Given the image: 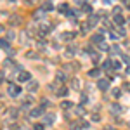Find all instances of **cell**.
<instances>
[{"label": "cell", "mask_w": 130, "mask_h": 130, "mask_svg": "<svg viewBox=\"0 0 130 130\" xmlns=\"http://www.w3.org/2000/svg\"><path fill=\"white\" fill-rule=\"evenodd\" d=\"M7 115L10 116V120L14 121L16 118H18V116H19V109H18V108H14V106H10L9 109H7Z\"/></svg>", "instance_id": "obj_11"}, {"label": "cell", "mask_w": 130, "mask_h": 130, "mask_svg": "<svg viewBox=\"0 0 130 130\" xmlns=\"http://www.w3.org/2000/svg\"><path fill=\"white\" fill-rule=\"evenodd\" d=\"M57 10H59L61 14H66V16H70V7H68V4H64V2H62V4H59V5H57Z\"/></svg>", "instance_id": "obj_12"}, {"label": "cell", "mask_w": 130, "mask_h": 130, "mask_svg": "<svg viewBox=\"0 0 130 130\" xmlns=\"http://www.w3.org/2000/svg\"><path fill=\"white\" fill-rule=\"evenodd\" d=\"M4 82V73H0V83Z\"/></svg>", "instance_id": "obj_54"}, {"label": "cell", "mask_w": 130, "mask_h": 130, "mask_svg": "<svg viewBox=\"0 0 130 130\" xmlns=\"http://www.w3.org/2000/svg\"><path fill=\"white\" fill-rule=\"evenodd\" d=\"M73 106H75V104H73V102H71V101H62V102H61V108H62V109H64V111L71 109V108H73Z\"/></svg>", "instance_id": "obj_19"}, {"label": "cell", "mask_w": 130, "mask_h": 130, "mask_svg": "<svg viewBox=\"0 0 130 130\" xmlns=\"http://www.w3.org/2000/svg\"><path fill=\"white\" fill-rule=\"evenodd\" d=\"M35 2H37V0H24V4H26V5H33Z\"/></svg>", "instance_id": "obj_47"}, {"label": "cell", "mask_w": 130, "mask_h": 130, "mask_svg": "<svg viewBox=\"0 0 130 130\" xmlns=\"http://www.w3.org/2000/svg\"><path fill=\"white\" fill-rule=\"evenodd\" d=\"M73 37H76V33H73V31H64V33H61V40L62 42H70L73 40Z\"/></svg>", "instance_id": "obj_10"}, {"label": "cell", "mask_w": 130, "mask_h": 130, "mask_svg": "<svg viewBox=\"0 0 130 130\" xmlns=\"http://www.w3.org/2000/svg\"><path fill=\"white\" fill-rule=\"evenodd\" d=\"M26 57H30V59H37V57H38V54H37V52H33V50H30V52H26Z\"/></svg>", "instance_id": "obj_30"}, {"label": "cell", "mask_w": 130, "mask_h": 130, "mask_svg": "<svg viewBox=\"0 0 130 130\" xmlns=\"http://www.w3.org/2000/svg\"><path fill=\"white\" fill-rule=\"evenodd\" d=\"M102 70H113V61L111 59H106V61H102Z\"/></svg>", "instance_id": "obj_21"}, {"label": "cell", "mask_w": 130, "mask_h": 130, "mask_svg": "<svg viewBox=\"0 0 130 130\" xmlns=\"http://www.w3.org/2000/svg\"><path fill=\"white\" fill-rule=\"evenodd\" d=\"M40 9L43 10L45 14H47V12H50V10H54V4H52L50 0H45V2H43V4L40 5Z\"/></svg>", "instance_id": "obj_8"}, {"label": "cell", "mask_w": 130, "mask_h": 130, "mask_svg": "<svg viewBox=\"0 0 130 130\" xmlns=\"http://www.w3.org/2000/svg\"><path fill=\"white\" fill-rule=\"evenodd\" d=\"M111 94H113V97H116V99H118V97L121 95V90L120 89H113V90H111Z\"/></svg>", "instance_id": "obj_31"}, {"label": "cell", "mask_w": 130, "mask_h": 130, "mask_svg": "<svg viewBox=\"0 0 130 130\" xmlns=\"http://www.w3.org/2000/svg\"><path fill=\"white\" fill-rule=\"evenodd\" d=\"M33 130H43V125H42V123H37V125L33 127Z\"/></svg>", "instance_id": "obj_41"}, {"label": "cell", "mask_w": 130, "mask_h": 130, "mask_svg": "<svg viewBox=\"0 0 130 130\" xmlns=\"http://www.w3.org/2000/svg\"><path fill=\"white\" fill-rule=\"evenodd\" d=\"M76 45H68V47H66V54H68V56H75V54H76Z\"/></svg>", "instance_id": "obj_23"}, {"label": "cell", "mask_w": 130, "mask_h": 130, "mask_svg": "<svg viewBox=\"0 0 130 130\" xmlns=\"http://www.w3.org/2000/svg\"><path fill=\"white\" fill-rule=\"evenodd\" d=\"M76 113H78V115H83V113H85V109H83L82 106H78V108H76Z\"/></svg>", "instance_id": "obj_45"}, {"label": "cell", "mask_w": 130, "mask_h": 130, "mask_svg": "<svg viewBox=\"0 0 130 130\" xmlns=\"http://www.w3.org/2000/svg\"><path fill=\"white\" fill-rule=\"evenodd\" d=\"M19 82H23V83L31 82V73H30V71H21V73H19Z\"/></svg>", "instance_id": "obj_9"}, {"label": "cell", "mask_w": 130, "mask_h": 130, "mask_svg": "<svg viewBox=\"0 0 130 130\" xmlns=\"http://www.w3.org/2000/svg\"><path fill=\"white\" fill-rule=\"evenodd\" d=\"M43 18H45V12H43L42 9H38V10L33 12V19H43Z\"/></svg>", "instance_id": "obj_20"}, {"label": "cell", "mask_w": 130, "mask_h": 130, "mask_svg": "<svg viewBox=\"0 0 130 130\" xmlns=\"http://www.w3.org/2000/svg\"><path fill=\"white\" fill-rule=\"evenodd\" d=\"M118 35H120V37H125V35H127V30H125L123 26H120V28H118Z\"/></svg>", "instance_id": "obj_36"}, {"label": "cell", "mask_w": 130, "mask_h": 130, "mask_svg": "<svg viewBox=\"0 0 130 130\" xmlns=\"http://www.w3.org/2000/svg\"><path fill=\"white\" fill-rule=\"evenodd\" d=\"M99 49H101V50H104V52H109L111 47L108 45V43H106V42H102V43H99Z\"/></svg>", "instance_id": "obj_29"}, {"label": "cell", "mask_w": 130, "mask_h": 130, "mask_svg": "<svg viewBox=\"0 0 130 130\" xmlns=\"http://www.w3.org/2000/svg\"><path fill=\"white\" fill-rule=\"evenodd\" d=\"M10 2H16V0H10Z\"/></svg>", "instance_id": "obj_57"}, {"label": "cell", "mask_w": 130, "mask_h": 130, "mask_svg": "<svg viewBox=\"0 0 130 130\" xmlns=\"http://www.w3.org/2000/svg\"><path fill=\"white\" fill-rule=\"evenodd\" d=\"M49 89L52 90V92H57V90H59L61 87H59V83H50V85H49Z\"/></svg>", "instance_id": "obj_32"}, {"label": "cell", "mask_w": 130, "mask_h": 130, "mask_svg": "<svg viewBox=\"0 0 130 130\" xmlns=\"http://www.w3.org/2000/svg\"><path fill=\"white\" fill-rule=\"evenodd\" d=\"M43 113H45V108L38 106V108H33V109L30 111V116L31 118H40V116H43Z\"/></svg>", "instance_id": "obj_2"}, {"label": "cell", "mask_w": 130, "mask_h": 130, "mask_svg": "<svg viewBox=\"0 0 130 130\" xmlns=\"http://www.w3.org/2000/svg\"><path fill=\"white\" fill-rule=\"evenodd\" d=\"M33 104H35V99H33L31 95H26V97L23 99V108H24V109H33Z\"/></svg>", "instance_id": "obj_3"}, {"label": "cell", "mask_w": 130, "mask_h": 130, "mask_svg": "<svg viewBox=\"0 0 130 130\" xmlns=\"http://www.w3.org/2000/svg\"><path fill=\"white\" fill-rule=\"evenodd\" d=\"M123 89L127 90V92H130V83H125V85H123Z\"/></svg>", "instance_id": "obj_49"}, {"label": "cell", "mask_w": 130, "mask_h": 130, "mask_svg": "<svg viewBox=\"0 0 130 130\" xmlns=\"http://www.w3.org/2000/svg\"><path fill=\"white\" fill-rule=\"evenodd\" d=\"M7 56H16V50L14 49H7Z\"/></svg>", "instance_id": "obj_43"}, {"label": "cell", "mask_w": 130, "mask_h": 130, "mask_svg": "<svg viewBox=\"0 0 130 130\" xmlns=\"http://www.w3.org/2000/svg\"><path fill=\"white\" fill-rule=\"evenodd\" d=\"M80 87H82V83H80V80H78V78H71V89L80 90Z\"/></svg>", "instance_id": "obj_22"}, {"label": "cell", "mask_w": 130, "mask_h": 130, "mask_svg": "<svg viewBox=\"0 0 130 130\" xmlns=\"http://www.w3.org/2000/svg\"><path fill=\"white\" fill-rule=\"evenodd\" d=\"M4 113H5V106L0 102V115H4Z\"/></svg>", "instance_id": "obj_46"}, {"label": "cell", "mask_w": 130, "mask_h": 130, "mask_svg": "<svg viewBox=\"0 0 130 130\" xmlns=\"http://www.w3.org/2000/svg\"><path fill=\"white\" fill-rule=\"evenodd\" d=\"M9 23L10 26H19V24H23V18L18 14H12V16H9Z\"/></svg>", "instance_id": "obj_5"}, {"label": "cell", "mask_w": 130, "mask_h": 130, "mask_svg": "<svg viewBox=\"0 0 130 130\" xmlns=\"http://www.w3.org/2000/svg\"><path fill=\"white\" fill-rule=\"evenodd\" d=\"M113 19H115V23H116V26H118V28H120V26H123V24L127 23V19H125L121 14H115V18H113Z\"/></svg>", "instance_id": "obj_13"}, {"label": "cell", "mask_w": 130, "mask_h": 130, "mask_svg": "<svg viewBox=\"0 0 130 130\" xmlns=\"http://www.w3.org/2000/svg\"><path fill=\"white\" fill-rule=\"evenodd\" d=\"M26 90L30 92V94H33V92H37L38 90V80H31L26 83Z\"/></svg>", "instance_id": "obj_7"}, {"label": "cell", "mask_w": 130, "mask_h": 130, "mask_svg": "<svg viewBox=\"0 0 130 130\" xmlns=\"http://www.w3.org/2000/svg\"><path fill=\"white\" fill-rule=\"evenodd\" d=\"M75 2H76V4H80V5H83V4H85V0H75Z\"/></svg>", "instance_id": "obj_50"}, {"label": "cell", "mask_w": 130, "mask_h": 130, "mask_svg": "<svg viewBox=\"0 0 130 130\" xmlns=\"http://www.w3.org/2000/svg\"><path fill=\"white\" fill-rule=\"evenodd\" d=\"M56 95H59V97H66V95H68V89H66V87H61V89L56 92Z\"/></svg>", "instance_id": "obj_25"}, {"label": "cell", "mask_w": 130, "mask_h": 130, "mask_svg": "<svg viewBox=\"0 0 130 130\" xmlns=\"http://www.w3.org/2000/svg\"><path fill=\"white\" fill-rule=\"evenodd\" d=\"M14 37H16V33H14V31H9V33H7V40H14Z\"/></svg>", "instance_id": "obj_37"}, {"label": "cell", "mask_w": 130, "mask_h": 130, "mask_svg": "<svg viewBox=\"0 0 130 130\" xmlns=\"http://www.w3.org/2000/svg\"><path fill=\"white\" fill-rule=\"evenodd\" d=\"M123 2H125V5H127V7L130 9V0H123Z\"/></svg>", "instance_id": "obj_51"}, {"label": "cell", "mask_w": 130, "mask_h": 130, "mask_svg": "<svg viewBox=\"0 0 130 130\" xmlns=\"http://www.w3.org/2000/svg\"><path fill=\"white\" fill-rule=\"evenodd\" d=\"M78 70V64L76 62H70V64H66V71H76Z\"/></svg>", "instance_id": "obj_26"}, {"label": "cell", "mask_w": 130, "mask_h": 130, "mask_svg": "<svg viewBox=\"0 0 130 130\" xmlns=\"http://www.w3.org/2000/svg\"><path fill=\"white\" fill-rule=\"evenodd\" d=\"M9 43H10V42L7 40V38H0V49H5V50L10 49V47H9Z\"/></svg>", "instance_id": "obj_24"}, {"label": "cell", "mask_w": 130, "mask_h": 130, "mask_svg": "<svg viewBox=\"0 0 130 130\" xmlns=\"http://www.w3.org/2000/svg\"><path fill=\"white\" fill-rule=\"evenodd\" d=\"M113 12L115 14H121V7H113Z\"/></svg>", "instance_id": "obj_44"}, {"label": "cell", "mask_w": 130, "mask_h": 130, "mask_svg": "<svg viewBox=\"0 0 130 130\" xmlns=\"http://www.w3.org/2000/svg\"><path fill=\"white\" fill-rule=\"evenodd\" d=\"M80 30H82V33H87L90 30V24L89 23H80Z\"/></svg>", "instance_id": "obj_28"}, {"label": "cell", "mask_w": 130, "mask_h": 130, "mask_svg": "<svg viewBox=\"0 0 130 130\" xmlns=\"http://www.w3.org/2000/svg\"><path fill=\"white\" fill-rule=\"evenodd\" d=\"M99 120H101L99 113H95V115H92V121H99Z\"/></svg>", "instance_id": "obj_40"}, {"label": "cell", "mask_w": 130, "mask_h": 130, "mask_svg": "<svg viewBox=\"0 0 130 130\" xmlns=\"http://www.w3.org/2000/svg\"><path fill=\"white\" fill-rule=\"evenodd\" d=\"M71 130H82L80 123H73V125H71Z\"/></svg>", "instance_id": "obj_39"}, {"label": "cell", "mask_w": 130, "mask_h": 130, "mask_svg": "<svg viewBox=\"0 0 130 130\" xmlns=\"http://www.w3.org/2000/svg\"><path fill=\"white\" fill-rule=\"evenodd\" d=\"M80 101H82V102H87V95H85V94H82V95H80Z\"/></svg>", "instance_id": "obj_48"}, {"label": "cell", "mask_w": 130, "mask_h": 130, "mask_svg": "<svg viewBox=\"0 0 130 130\" xmlns=\"http://www.w3.org/2000/svg\"><path fill=\"white\" fill-rule=\"evenodd\" d=\"M121 66H123V64H121L120 61H115V62H113V70H121Z\"/></svg>", "instance_id": "obj_33"}, {"label": "cell", "mask_w": 130, "mask_h": 130, "mask_svg": "<svg viewBox=\"0 0 130 130\" xmlns=\"http://www.w3.org/2000/svg\"><path fill=\"white\" fill-rule=\"evenodd\" d=\"M111 50H113V52H116V54H120V47H118V45H113Z\"/></svg>", "instance_id": "obj_42"}, {"label": "cell", "mask_w": 130, "mask_h": 130, "mask_svg": "<svg viewBox=\"0 0 130 130\" xmlns=\"http://www.w3.org/2000/svg\"><path fill=\"white\" fill-rule=\"evenodd\" d=\"M7 94H9L10 97H18L21 94V87L19 85H16V83H9V87H7Z\"/></svg>", "instance_id": "obj_1"}, {"label": "cell", "mask_w": 130, "mask_h": 130, "mask_svg": "<svg viewBox=\"0 0 130 130\" xmlns=\"http://www.w3.org/2000/svg\"><path fill=\"white\" fill-rule=\"evenodd\" d=\"M127 23H128V24H130V16H128V18H127Z\"/></svg>", "instance_id": "obj_56"}, {"label": "cell", "mask_w": 130, "mask_h": 130, "mask_svg": "<svg viewBox=\"0 0 130 130\" xmlns=\"http://www.w3.org/2000/svg\"><path fill=\"white\" fill-rule=\"evenodd\" d=\"M43 121H45L47 125H52V123L56 121V115H54V113H47V115H43Z\"/></svg>", "instance_id": "obj_14"}, {"label": "cell", "mask_w": 130, "mask_h": 130, "mask_svg": "<svg viewBox=\"0 0 130 130\" xmlns=\"http://www.w3.org/2000/svg\"><path fill=\"white\" fill-rule=\"evenodd\" d=\"M82 12H85V14H92V7H90L89 4H83V5H82Z\"/></svg>", "instance_id": "obj_27"}, {"label": "cell", "mask_w": 130, "mask_h": 130, "mask_svg": "<svg viewBox=\"0 0 130 130\" xmlns=\"http://www.w3.org/2000/svg\"><path fill=\"white\" fill-rule=\"evenodd\" d=\"M89 76L90 78H99L101 76V68H92V70L89 71Z\"/></svg>", "instance_id": "obj_18"}, {"label": "cell", "mask_w": 130, "mask_h": 130, "mask_svg": "<svg viewBox=\"0 0 130 130\" xmlns=\"http://www.w3.org/2000/svg\"><path fill=\"white\" fill-rule=\"evenodd\" d=\"M99 54H97V52H94V54H92V61H94V64H97V62H99Z\"/></svg>", "instance_id": "obj_34"}, {"label": "cell", "mask_w": 130, "mask_h": 130, "mask_svg": "<svg viewBox=\"0 0 130 130\" xmlns=\"http://www.w3.org/2000/svg\"><path fill=\"white\" fill-rule=\"evenodd\" d=\"M102 2H104L106 5H109V4H111V0H102Z\"/></svg>", "instance_id": "obj_53"}, {"label": "cell", "mask_w": 130, "mask_h": 130, "mask_svg": "<svg viewBox=\"0 0 130 130\" xmlns=\"http://www.w3.org/2000/svg\"><path fill=\"white\" fill-rule=\"evenodd\" d=\"M121 59H123V62H125L127 66H130V57L128 56H121Z\"/></svg>", "instance_id": "obj_38"}, {"label": "cell", "mask_w": 130, "mask_h": 130, "mask_svg": "<svg viewBox=\"0 0 130 130\" xmlns=\"http://www.w3.org/2000/svg\"><path fill=\"white\" fill-rule=\"evenodd\" d=\"M56 80H57V83H64V82H68V73L66 71H56Z\"/></svg>", "instance_id": "obj_4"}, {"label": "cell", "mask_w": 130, "mask_h": 130, "mask_svg": "<svg viewBox=\"0 0 130 130\" xmlns=\"http://www.w3.org/2000/svg\"><path fill=\"white\" fill-rule=\"evenodd\" d=\"M90 24V28H94V26H97V23H99V16H94V14H90L89 16V21H87Z\"/></svg>", "instance_id": "obj_15"}, {"label": "cell", "mask_w": 130, "mask_h": 130, "mask_svg": "<svg viewBox=\"0 0 130 130\" xmlns=\"http://www.w3.org/2000/svg\"><path fill=\"white\" fill-rule=\"evenodd\" d=\"M97 89L102 90V92H108V89H109V80H106V78H99V82H97Z\"/></svg>", "instance_id": "obj_6"}, {"label": "cell", "mask_w": 130, "mask_h": 130, "mask_svg": "<svg viewBox=\"0 0 130 130\" xmlns=\"http://www.w3.org/2000/svg\"><path fill=\"white\" fill-rule=\"evenodd\" d=\"M4 31H5V28H4V26L0 24V33H4Z\"/></svg>", "instance_id": "obj_55"}, {"label": "cell", "mask_w": 130, "mask_h": 130, "mask_svg": "<svg viewBox=\"0 0 130 130\" xmlns=\"http://www.w3.org/2000/svg\"><path fill=\"white\" fill-rule=\"evenodd\" d=\"M90 40H92V43H97V45H99V43L104 42V37H102L101 33H95V35H92V38H90Z\"/></svg>", "instance_id": "obj_16"}, {"label": "cell", "mask_w": 130, "mask_h": 130, "mask_svg": "<svg viewBox=\"0 0 130 130\" xmlns=\"http://www.w3.org/2000/svg\"><path fill=\"white\" fill-rule=\"evenodd\" d=\"M111 38H113V40H120L121 37L118 35V31H111Z\"/></svg>", "instance_id": "obj_35"}, {"label": "cell", "mask_w": 130, "mask_h": 130, "mask_svg": "<svg viewBox=\"0 0 130 130\" xmlns=\"http://www.w3.org/2000/svg\"><path fill=\"white\" fill-rule=\"evenodd\" d=\"M106 130H116V128H115V127H111V125H109V127H106Z\"/></svg>", "instance_id": "obj_52"}, {"label": "cell", "mask_w": 130, "mask_h": 130, "mask_svg": "<svg viewBox=\"0 0 130 130\" xmlns=\"http://www.w3.org/2000/svg\"><path fill=\"white\" fill-rule=\"evenodd\" d=\"M121 111H123V106H120L118 102H115V104H111V113H115V115H120Z\"/></svg>", "instance_id": "obj_17"}]
</instances>
